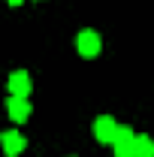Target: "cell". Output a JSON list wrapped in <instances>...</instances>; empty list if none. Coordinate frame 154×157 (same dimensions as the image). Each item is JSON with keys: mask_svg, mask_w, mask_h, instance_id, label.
Wrapping results in <instances>:
<instances>
[{"mask_svg": "<svg viewBox=\"0 0 154 157\" xmlns=\"http://www.w3.org/2000/svg\"><path fill=\"white\" fill-rule=\"evenodd\" d=\"M76 48H79V55L82 58H97L100 55V48H103V39H100V33L97 30H79V36H76Z\"/></svg>", "mask_w": 154, "mask_h": 157, "instance_id": "cell-1", "label": "cell"}, {"mask_svg": "<svg viewBox=\"0 0 154 157\" xmlns=\"http://www.w3.org/2000/svg\"><path fill=\"white\" fill-rule=\"evenodd\" d=\"M118 127H121V124H115V118L100 115V118L94 121V136H97V142H103V145H112V139L118 136Z\"/></svg>", "mask_w": 154, "mask_h": 157, "instance_id": "cell-2", "label": "cell"}, {"mask_svg": "<svg viewBox=\"0 0 154 157\" xmlns=\"http://www.w3.org/2000/svg\"><path fill=\"white\" fill-rule=\"evenodd\" d=\"M0 145H3V154L6 157H18L24 148H27V139L21 136L18 130H6L3 136H0Z\"/></svg>", "mask_w": 154, "mask_h": 157, "instance_id": "cell-3", "label": "cell"}, {"mask_svg": "<svg viewBox=\"0 0 154 157\" xmlns=\"http://www.w3.org/2000/svg\"><path fill=\"white\" fill-rule=\"evenodd\" d=\"M133 139H136V133L130 127H118V136L112 139L115 157H133Z\"/></svg>", "mask_w": 154, "mask_h": 157, "instance_id": "cell-4", "label": "cell"}, {"mask_svg": "<svg viewBox=\"0 0 154 157\" xmlns=\"http://www.w3.org/2000/svg\"><path fill=\"white\" fill-rule=\"evenodd\" d=\"M6 112H9V118H12L15 124H24V121L30 118V103H27V97H12V94H9Z\"/></svg>", "mask_w": 154, "mask_h": 157, "instance_id": "cell-5", "label": "cell"}, {"mask_svg": "<svg viewBox=\"0 0 154 157\" xmlns=\"http://www.w3.org/2000/svg\"><path fill=\"white\" fill-rule=\"evenodd\" d=\"M6 85H9V94H12V97H27V94H30V76H27L24 70L9 73Z\"/></svg>", "mask_w": 154, "mask_h": 157, "instance_id": "cell-6", "label": "cell"}, {"mask_svg": "<svg viewBox=\"0 0 154 157\" xmlns=\"http://www.w3.org/2000/svg\"><path fill=\"white\" fill-rule=\"evenodd\" d=\"M133 157H154V139L139 133L133 139Z\"/></svg>", "mask_w": 154, "mask_h": 157, "instance_id": "cell-7", "label": "cell"}, {"mask_svg": "<svg viewBox=\"0 0 154 157\" xmlns=\"http://www.w3.org/2000/svg\"><path fill=\"white\" fill-rule=\"evenodd\" d=\"M6 3H9V6H21L24 0H6Z\"/></svg>", "mask_w": 154, "mask_h": 157, "instance_id": "cell-8", "label": "cell"}]
</instances>
